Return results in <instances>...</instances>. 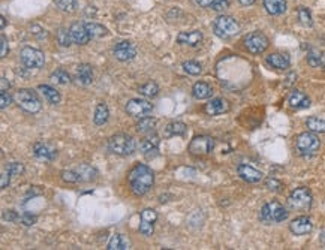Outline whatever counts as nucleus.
<instances>
[{
    "mask_svg": "<svg viewBox=\"0 0 325 250\" xmlns=\"http://www.w3.org/2000/svg\"><path fill=\"white\" fill-rule=\"evenodd\" d=\"M108 148L111 153L119 156H129L135 151L137 144L135 139L131 135L126 133H116L108 141Z\"/></svg>",
    "mask_w": 325,
    "mask_h": 250,
    "instance_id": "obj_3",
    "label": "nucleus"
},
{
    "mask_svg": "<svg viewBox=\"0 0 325 250\" xmlns=\"http://www.w3.org/2000/svg\"><path fill=\"white\" fill-rule=\"evenodd\" d=\"M244 47L252 54H262L268 48V39L265 35L259 32H253L244 38Z\"/></svg>",
    "mask_w": 325,
    "mask_h": 250,
    "instance_id": "obj_10",
    "label": "nucleus"
},
{
    "mask_svg": "<svg viewBox=\"0 0 325 250\" xmlns=\"http://www.w3.org/2000/svg\"><path fill=\"white\" fill-rule=\"evenodd\" d=\"M204 111L207 116H219V114L229 111V104L223 98H216V99H211L208 104H205Z\"/></svg>",
    "mask_w": 325,
    "mask_h": 250,
    "instance_id": "obj_17",
    "label": "nucleus"
},
{
    "mask_svg": "<svg viewBox=\"0 0 325 250\" xmlns=\"http://www.w3.org/2000/svg\"><path fill=\"white\" fill-rule=\"evenodd\" d=\"M21 62L27 69H39L45 65V56L41 50L24 47L20 53Z\"/></svg>",
    "mask_w": 325,
    "mask_h": 250,
    "instance_id": "obj_8",
    "label": "nucleus"
},
{
    "mask_svg": "<svg viewBox=\"0 0 325 250\" xmlns=\"http://www.w3.org/2000/svg\"><path fill=\"white\" fill-rule=\"evenodd\" d=\"M77 172L80 174L81 181H90V180H93L96 177V171L92 166H89V165H81L77 169Z\"/></svg>",
    "mask_w": 325,
    "mask_h": 250,
    "instance_id": "obj_36",
    "label": "nucleus"
},
{
    "mask_svg": "<svg viewBox=\"0 0 325 250\" xmlns=\"http://www.w3.org/2000/svg\"><path fill=\"white\" fill-rule=\"evenodd\" d=\"M259 219L265 225L280 223L288 219V210L277 201H271L265 204L259 211Z\"/></svg>",
    "mask_w": 325,
    "mask_h": 250,
    "instance_id": "obj_2",
    "label": "nucleus"
},
{
    "mask_svg": "<svg viewBox=\"0 0 325 250\" xmlns=\"http://www.w3.org/2000/svg\"><path fill=\"white\" fill-rule=\"evenodd\" d=\"M11 102H12V98L6 92H2V95H0V108L5 110L6 107L11 105Z\"/></svg>",
    "mask_w": 325,
    "mask_h": 250,
    "instance_id": "obj_48",
    "label": "nucleus"
},
{
    "mask_svg": "<svg viewBox=\"0 0 325 250\" xmlns=\"http://www.w3.org/2000/svg\"><path fill=\"white\" fill-rule=\"evenodd\" d=\"M265 62L274 68V69H286L291 65V59L288 54H282V53H273L270 56H267Z\"/></svg>",
    "mask_w": 325,
    "mask_h": 250,
    "instance_id": "obj_21",
    "label": "nucleus"
},
{
    "mask_svg": "<svg viewBox=\"0 0 325 250\" xmlns=\"http://www.w3.org/2000/svg\"><path fill=\"white\" fill-rule=\"evenodd\" d=\"M114 56L120 62H128L132 60L137 56V48L132 42L129 41H122L114 47Z\"/></svg>",
    "mask_w": 325,
    "mask_h": 250,
    "instance_id": "obj_12",
    "label": "nucleus"
},
{
    "mask_svg": "<svg viewBox=\"0 0 325 250\" xmlns=\"http://www.w3.org/2000/svg\"><path fill=\"white\" fill-rule=\"evenodd\" d=\"M15 102L18 104V107L21 110H24L26 113H38L42 108L41 99L38 98L35 90L30 89H21L15 93Z\"/></svg>",
    "mask_w": 325,
    "mask_h": 250,
    "instance_id": "obj_4",
    "label": "nucleus"
},
{
    "mask_svg": "<svg viewBox=\"0 0 325 250\" xmlns=\"http://www.w3.org/2000/svg\"><path fill=\"white\" fill-rule=\"evenodd\" d=\"M86 27L92 38H102L108 33V30L102 24H98V23H86Z\"/></svg>",
    "mask_w": 325,
    "mask_h": 250,
    "instance_id": "obj_32",
    "label": "nucleus"
},
{
    "mask_svg": "<svg viewBox=\"0 0 325 250\" xmlns=\"http://www.w3.org/2000/svg\"><path fill=\"white\" fill-rule=\"evenodd\" d=\"M11 172L6 169V171H3V174H2V183H0V186H2V189H6L8 186H9V181H11Z\"/></svg>",
    "mask_w": 325,
    "mask_h": 250,
    "instance_id": "obj_49",
    "label": "nucleus"
},
{
    "mask_svg": "<svg viewBox=\"0 0 325 250\" xmlns=\"http://www.w3.org/2000/svg\"><path fill=\"white\" fill-rule=\"evenodd\" d=\"M6 169H8L12 175H20V174L24 172V166H23V163H20V162H12V163H9Z\"/></svg>",
    "mask_w": 325,
    "mask_h": 250,
    "instance_id": "obj_44",
    "label": "nucleus"
},
{
    "mask_svg": "<svg viewBox=\"0 0 325 250\" xmlns=\"http://www.w3.org/2000/svg\"><path fill=\"white\" fill-rule=\"evenodd\" d=\"M62 180L66 181V183H78V181H81L80 174L77 171H72V169L62 171Z\"/></svg>",
    "mask_w": 325,
    "mask_h": 250,
    "instance_id": "obj_39",
    "label": "nucleus"
},
{
    "mask_svg": "<svg viewBox=\"0 0 325 250\" xmlns=\"http://www.w3.org/2000/svg\"><path fill=\"white\" fill-rule=\"evenodd\" d=\"M152 111H153V104H150L146 99H131L126 104V113L137 119L147 117Z\"/></svg>",
    "mask_w": 325,
    "mask_h": 250,
    "instance_id": "obj_11",
    "label": "nucleus"
},
{
    "mask_svg": "<svg viewBox=\"0 0 325 250\" xmlns=\"http://www.w3.org/2000/svg\"><path fill=\"white\" fill-rule=\"evenodd\" d=\"M288 205L294 211H309L312 205V192L307 187H297L291 192Z\"/></svg>",
    "mask_w": 325,
    "mask_h": 250,
    "instance_id": "obj_5",
    "label": "nucleus"
},
{
    "mask_svg": "<svg viewBox=\"0 0 325 250\" xmlns=\"http://www.w3.org/2000/svg\"><path fill=\"white\" fill-rule=\"evenodd\" d=\"M192 95H193L195 99H199V101L208 99V98H211V95H213V89H211L210 84H207V83H204V81H198V83L193 84Z\"/></svg>",
    "mask_w": 325,
    "mask_h": 250,
    "instance_id": "obj_23",
    "label": "nucleus"
},
{
    "mask_svg": "<svg viewBox=\"0 0 325 250\" xmlns=\"http://www.w3.org/2000/svg\"><path fill=\"white\" fill-rule=\"evenodd\" d=\"M0 41H2V50H0V57L3 59V57H6V54H8V39H6V36L5 35H2L0 36Z\"/></svg>",
    "mask_w": 325,
    "mask_h": 250,
    "instance_id": "obj_50",
    "label": "nucleus"
},
{
    "mask_svg": "<svg viewBox=\"0 0 325 250\" xmlns=\"http://www.w3.org/2000/svg\"><path fill=\"white\" fill-rule=\"evenodd\" d=\"M108 117H110V111H108V107L105 104H99L96 107V111H95V125L102 126L108 122Z\"/></svg>",
    "mask_w": 325,
    "mask_h": 250,
    "instance_id": "obj_29",
    "label": "nucleus"
},
{
    "mask_svg": "<svg viewBox=\"0 0 325 250\" xmlns=\"http://www.w3.org/2000/svg\"><path fill=\"white\" fill-rule=\"evenodd\" d=\"M50 80H51L53 83H56V84L65 86V84H68V83L71 81V77H69V74H68L66 71L57 69V71H54V72L50 75Z\"/></svg>",
    "mask_w": 325,
    "mask_h": 250,
    "instance_id": "obj_34",
    "label": "nucleus"
},
{
    "mask_svg": "<svg viewBox=\"0 0 325 250\" xmlns=\"http://www.w3.org/2000/svg\"><path fill=\"white\" fill-rule=\"evenodd\" d=\"M141 220H146V222H150V223H155L158 220V213L153 210V208H146L141 211Z\"/></svg>",
    "mask_w": 325,
    "mask_h": 250,
    "instance_id": "obj_41",
    "label": "nucleus"
},
{
    "mask_svg": "<svg viewBox=\"0 0 325 250\" xmlns=\"http://www.w3.org/2000/svg\"><path fill=\"white\" fill-rule=\"evenodd\" d=\"M288 105L294 110H303L310 107V99L306 96V93L300 90H294L288 98Z\"/></svg>",
    "mask_w": 325,
    "mask_h": 250,
    "instance_id": "obj_19",
    "label": "nucleus"
},
{
    "mask_svg": "<svg viewBox=\"0 0 325 250\" xmlns=\"http://www.w3.org/2000/svg\"><path fill=\"white\" fill-rule=\"evenodd\" d=\"M156 125H158L156 119H153V117H143L137 123V132L138 133H152V132H155Z\"/></svg>",
    "mask_w": 325,
    "mask_h": 250,
    "instance_id": "obj_28",
    "label": "nucleus"
},
{
    "mask_svg": "<svg viewBox=\"0 0 325 250\" xmlns=\"http://www.w3.org/2000/svg\"><path fill=\"white\" fill-rule=\"evenodd\" d=\"M71 36H72V41L74 44L77 45H86L89 41H90V35L87 32V27H86V23H74L71 27Z\"/></svg>",
    "mask_w": 325,
    "mask_h": 250,
    "instance_id": "obj_14",
    "label": "nucleus"
},
{
    "mask_svg": "<svg viewBox=\"0 0 325 250\" xmlns=\"http://www.w3.org/2000/svg\"><path fill=\"white\" fill-rule=\"evenodd\" d=\"M238 2H240L241 5H244V6H250V5H253L256 0H238Z\"/></svg>",
    "mask_w": 325,
    "mask_h": 250,
    "instance_id": "obj_54",
    "label": "nucleus"
},
{
    "mask_svg": "<svg viewBox=\"0 0 325 250\" xmlns=\"http://www.w3.org/2000/svg\"><path fill=\"white\" fill-rule=\"evenodd\" d=\"M159 136L158 135H150V136H146L141 142H140V150L143 154H146L147 157H153L155 154H158V150H159Z\"/></svg>",
    "mask_w": 325,
    "mask_h": 250,
    "instance_id": "obj_18",
    "label": "nucleus"
},
{
    "mask_svg": "<svg viewBox=\"0 0 325 250\" xmlns=\"http://www.w3.org/2000/svg\"><path fill=\"white\" fill-rule=\"evenodd\" d=\"M210 8L213 11H216V12H223V11H226L229 8V2L228 0H214L210 5Z\"/></svg>",
    "mask_w": 325,
    "mask_h": 250,
    "instance_id": "obj_43",
    "label": "nucleus"
},
{
    "mask_svg": "<svg viewBox=\"0 0 325 250\" xmlns=\"http://www.w3.org/2000/svg\"><path fill=\"white\" fill-rule=\"evenodd\" d=\"M33 153L39 160H45V162H53L57 156V150L47 142H36L33 147Z\"/></svg>",
    "mask_w": 325,
    "mask_h": 250,
    "instance_id": "obj_15",
    "label": "nucleus"
},
{
    "mask_svg": "<svg viewBox=\"0 0 325 250\" xmlns=\"http://www.w3.org/2000/svg\"><path fill=\"white\" fill-rule=\"evenodd\" d=\"M306 126L310 132H315V133H324L325 132V120L319 119V117H309L306 120Z\"/></svg>",
    "mask_w": 325,
    "mask_h": 250,
    "instance_id": "obj_30",
    "label": "nucleus"
},
{
    "mask_svg": "<svg viewBox=\"0 0 325 250\" xmlns=\"http://www.w3.org/2000/svg\"><path fill=\"white\" fill-rule=\"evenodd\" d=\"M2 217H3V220H8V222H20V216H18L14 210H6V211H3Z\"/></svg>",
    "mask_w": 325,
    "mask_h": 250,
    "instance_id": "obj_46",
    "label": "nucleus"
},
{
    "mask_svg": "<svg viewBox=\"0 0 325 250\" xmlns=\"http://www.w3.org/2000/svg\"><path fill=\"white\" fill-rule=\"evenodd\" d=\"M181 66H183V71L186 74H189V75H199L202 72V66L198 62H193V60L184 62Z\"/></svg>",
    "mask_w": 325,
    "mask_h": 250,
    "instance_id": "obj_37",
    "label": "nucleus"
},
{
    "mask_svg": "<svg viewBox=\"0 0 325 250\" xmlns=\"http://www.w3.org/2000/svg\"><path fill=\"white\" fill-rule=\"evenodd\" d=\"M213 29L219 38L226 39V38H231L240 32V24L229 15H220L214 20Z\"/></svg>",
    "mask_w": 325,
    "mask_h": 250,
    "instance_id": "obj_6",
    "label": "nucleus"
},
{
    "mask_svg": "<svg viewBox=\"0 0 325 250\" xmlns=\"http://www.w3.org/2000/svg\"><path fill=\"white\" fill-rule=\"evenodd\" d=\"M298 20H300V23H301L304 27H310V26L313 24L310 11H309L307 8H304V6H300V8H298Z\"/></svg>",
    "mask_w": 325,
    "mask_h": 250,
    "instance_id": "obj_38",
    "label": "nucleus"
},
{
    "mask_svg": "<svg viewBox=\"0 0 325 250\" xmlns=\"http://www.w3.org/2000/svg\"><path fill=\"white\" fill-rule=\"evenodd\" d=\"M56 38H57V42L60 44V47H69V45L74 42V41H72V36H71V30H69V29H65V27H62V29L57 30Z\"/></svg>",
    "mask_w": 325,
    "mask_h": 250,
    "instance_id": "obj_33",
    "label": "nucleus"
},
{
    "mask_svg": "<svg viewBox=\"0 0 325 250\" xmlns=\"http://www.w3.org/2000/svg\"><path fill=\"white\" fill-rule=\"evenodd\" d=\"M202 41V33L199 30H192V32H181L177 36V42L189 47H196Z\"/></svg>",
    "mask_w": 325,
    "mask_h": 250,
    "instance_id": "obj_20",
    "label": "nucleus"
},
{
    "mask_svg": "<svg viewBox=\"0 0 325 250\" xmlns=\"http://www.w3.org/2000/svg\"><path fill=\"white\" fill-rule=\"evenodd\" d=\"M128 180L132 192L138 196H143L152 189L155 183V174L147 165H137L131 169Z\"/></svg>",
    "mask_w": 325,
    "mask_h": 250,
    "instance_id": "obj_1",
    "label": "nucleus"
},
{
    "mask_svg": "<svg viewBox=\"0 0 325 250\" xmlns=\"http://www.w3.org/2000/svg\"><path fill=\"white\" fill-rule=\"evenodd\" d=\"M0 20H2V29H5V26H6V18L2 15V17H0Z\"/></svg>",
    "mask_w": 325,
    "mask_h": 250,
    "instance_id": "obj_55",
    "label": "nucleus"
},
{
    "mask_svg": "<svg viewBox=\"0 0 325 250\" xmlns=\"http://www.w3.org/2000/svg\"><path fill=\"white\" fill-rule=\"evenodd\" d=\"M56 6L66 14H72L77 11V0H54Z\"/></svg>",
    "mask_w": 325,
    "mask_h": 250,
    "instance_id": "obj_35",
    "label": "nucleus"
},
{
    "mask_svg": "<svg viewBox=\"0 0 325 250\" xmlns=\"http://www.w3.org/2000/svg\"><path fill=\"white\" fill-rule=\"evenodd\" d=\"M153 229H155V223H150V222H146V220H141V223L138 226V231L146 237H150L153 234Z\"/></svg>",
    "mask_w": 325,
    "mask_h": 250,
    "instance_id": "obj_42",
    "label": "nucleus"
},
{
    "mask_svg": "<svg viewBox=\"0 0 325 250\" xmlns=\"http://www.w3.org/2000/svg\"><path fill=\"white\" fill-rule=\"evenodd\" d=\"M264 8L270 15H282L286 11L285 0H264Z\"/></svg>",
    "mask_w": 325,
    "mask_h": 250,
    "instance_id": "obj_26",
    "label": "nucleus"
},
{
    "mask_svg": "<svg viewBox=\"0 0 325 250\" xmlns=\"http://www.w3.org/2000/svg\"><path fill=\"white\" fill-rule=\"evenodd\" d=\"M75 75H77V81L83 86H87L93 81V71H92V66L87 63L80 65L75 71Z\"/></svg>",
    "mask_w": 325,
    "mask_h": 250,
    "instance_id": "obj_22",
    "label": "nucleus"
},
{
    "mask_svg": "<svg viewBox=\"0 0 325 250\" xmlns=\"http://www.w3.org/2000/svg\"><path fill=\"white\" fill-rule=\"evenodd\" d=\"M38 90H39V92L42 93V96L48 101V104H51V105L60 104V93H59L54 87L47 86V84H41V86L38 87Z\"/></svg>",
    "mask_w": 325,
    "mask_h": 250,
    "instance_id": "obj_25",
    "label": "nucleus"
},
{
    "mask_svg": "<svg viewBox=\"0 0 325 250\" xmlns=\"http://www.w3.org/2000/svg\"><path fill=\"white\" fill-rule=\"evenodd\" d=\"M131 247V240L123 234H114L107 246L108 250H126Z\"/></svg>",
    "mask_w": 325,
    "mask_h": 250,
    "instance_id": "obj_24",
    "label": "nucleus"
},
{
    "mask_svg": "<svg viewBox=\"0 0 325 250\" xmlns=\"http://www.w3.org/2000/svg\"><path fill=\"white\" fill-rule=\"evenodd\" d=\"M214 148V139L207 135L195 136L189 144V151L193 156H205L210 154Z\"/></svg>",
    "mask_w": 325,
    "mask_h": 250,
    "instance_id": "obj_9",
    "label": "nucleus"
},
{
    "mask_svg": "<svg viewBox=\"0 0 325 250\" xmlns=\"http://www.w3.org/2000/svg\"><path fill=\"white\" fill-rule=\"evenodd\" d=\"M237 172H238V175H240L244 181H247V183H259V181L262 180V177H264V174H262L261 171H258V169H255L253 166L246 165V163L238 165Z\"/></svg>",
    "mask_w": 325,
    "mask_h": 250,
    "instance_id": "obj_16",
    "label": "nucleus"
},
{
    "mask_svg": "<svg viewBox=\"0 0 325 250\" xmlns=\"http://www.w3.org/2000/svg\"><path fill=\"white\" fill-rule=\"evenodd\" d=\"M295 77H297V75H295L294 72H291V74L288 75V78H286V80H288V83H285V86H286V87H288V86H291V84H292V83L295 81V80H294Z\"/></svg>",
    "mask_w": 325,
    "mask_h": 250,
    "instance_id": "obj_52",
    "label": "nucleus"
},
{
    "mask_svg": "<svg viewBox=\"0 0 325 250\" xmlns=\"http://www.w3.org/2000/svg\"><path fill=\"white\" fill-rule=\"evenodd\" d=\"M322 56H321V53H318V51H310L309 53V56H307V63L310 65V66H313V68H318V66H321L322 65Z\"/></svg>",
    "mask_w": 325,
    "mask_h": 250,
    "instance_id": "obj_40",
    "label": "nucleus"
},
{
    "mask_svg": "<svg viewBox=\"0 0 325 250\" xmlns=\"http://www.w3.org/2000/svg\"><path fill=\"white\" fill-rule=\"evenodd\" d=\"M187 130V126L183 122H171L169 125L165 127V136L171 138V136H183Z\"/></svg>",
    "mask_w": 325,
    "mask_h": 250,
    "instance_id": "obj_27",
    "label": "nucleus"
},
{
    "mask_svg": "<svg viewBox=\"0 0 325 250\" xmlns=\"http://www.w3.org/2000/svg\"><path fill=\"white\" fill-rule=\"evenodd\" d=\"M319 138L315 135V132H303L297 136L295 147L297 151L303 156H312L319 150Z\"/></svg>",
    "mask_w": 325,
    "mask_h": 250,
    "instance_id": "obj_7",
    "label": "nucleus"
},
{
    "mask_svg": "<svg viewBox=\"0 0 325 250\" xmlns=\"http://www.w3.org/2000/svg\"><path fill=\"white\" fill-rule=\"evenodd\" d=\"M265 186H267L271 192H280L282 187H283V184H282L280 181H277L276 178H270V180H267Z\"/></svg>",
    "mask_w": 325,
    "mask_h": 250,
    "instance_id": "obj_45",
    "label": "nucleus"
},
{
    "mask_svg": "<svg viewBox=\"0 0 325 250\" xmlns=\"http://www.w3.org/2000/svg\"><path fill=\"white\" fill-rule=\"evenodd\" d=\"M138 92H140L143 96H146V98H155V96H158V93H159V86H158L156 83H153V81H149V83L143 84V86L138 89Z\"/></svg>",
    "mask_w": 325,
    "mask_h": 250,
    "instance_id": "obj_31",
    "label": "nucleus"
},
{
    "mask_svg": "<svg viewBox=\"0 0 325 250\" xmlns=\"http://www.w3.org/2000/svg\"><path fill=\"white\" fill-rule=\"evenodd\" d=\"M289 229H291V232L295 234V235H306V234L312 232L313 223H312L310 217H307V216H300V217L294 219V220L289 223Z\"/></svg>",
    "mask_w": 325,
    "mask_h": 250,
    "instance_id": "obj_13",
    "label": "nucleus"
},
{
    "mask_svg": "<svg viewBox=\"0 0 325 250\" xmlns=\"http://www.w3.org/2000/svg\"><path fill=\"white\" fill-rule=\"evenodd\" d=\"M195 2H196L198 5H201V6H208V8H210V5H211L214 0H195Z\"/></svg>",
    "mask_w": 325,
    "mask_h": 250,
    "instance_id": "obj_53",
    "label": "nucleus"
},
{
    "mask_svg": "<svg viewBox=\"0 0 325 250\" xmlns=\"http://www.w3.org/2000/svg\"><path fill=\"white\" fill-rule=\"evenodd\" d=\"M0 83H2V92H8V89L11 87V84H9V81L5 78V77H2V80H0Z\"/></svg>",
    "mask_w": 325,
    "mask_h": 250,
    "instance_id": "obj_51",
    "label": "nucleus"
},
{
    "mask_svg": "<svg viewBox=\"0 0 325 250\" xmlns=\"http://www.w3.org/2000/svg\"><path fill=\"white\" fill-rule=\"evenodd\" d=\"M20 222H21L23 225H26V226H32V225H35V222H36V216H32V214H29V213H24L23 216H20Z\"/></svg>",
    "mask_w": 325,
    "mask_h": 250,
    "instance_id": "obj_47",
    "label": "nucleus"
}]
</instances>
